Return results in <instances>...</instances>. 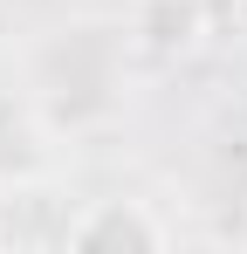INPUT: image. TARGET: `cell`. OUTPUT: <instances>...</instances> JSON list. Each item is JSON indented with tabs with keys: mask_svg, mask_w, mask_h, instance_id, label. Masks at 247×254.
<instances>
[{
	"mask_svg": "<svg viewBox=\"0 0 247 254\" xmlns=\"http://www.w3.org/2000/svg\"><path fill=\"white\" fill-rule=\"evenodd\" d=\"M165 241H172V227L144 199H89V206H76L62 248H76V254H124L130 248V254H144V248H165Z\"/></svg>",
	"mask_w": 247,
	"mask_h": 254,
	"instance_id": "obj_1",
	"label": "cell"
},
{
	"mask_svg": "<svg viewBox=\"0 0 247 254\" xmlns=\"http://www.w3.org/2000/svg\"><path fill=\"white\" fill-rule=\"evenodd\" d=\"M130 35L144 55L179 62V55H199L213 42V21H206L192 0H130Z\"/></svg>",
	"mask_w": 247,
	"mask_h": 254,
	"instance_id": "obj_2",
	"label": "cell"
},
{
	"mask_svg": "<svg viewBox=\"0 0 247 254\" xmlns=\"http://www.w3.org/2000/svg\"><path fill=\"white\" fill-rule=\"evenodd\" d=\"M192 7H199L206 21H213V35H220V28H227V21H234V14H241L247 0H192Z\"/></svg>",
	"mask_w": 247,
	"mask_h": 254,
	"instance_id": "obj_3",
	"label": "cell"
}]
</instances>
